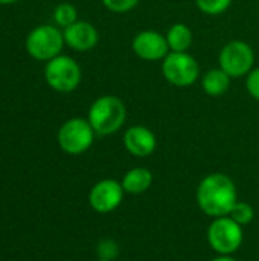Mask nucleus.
Masks as SVG:
<instances>
[{"label":"nucleus","instance_id":"obj_1","mask_svg":"<svg viewBox=\"0 0 259 261\" xmlns=\"http://www.w3.org/2000/svg\"><path fill=\"white\" fill-rule=\"evenodd\" d=\"M238 202L237 185L224 173H211L205 176L197 187V203L209 217L229 216Z\"/></svg>","mask_w":259,"mask_h":261},{"label":"nucleus","instance_id":"obj_2","mask_svg":"<svg viewBox=\"0 0 259 261\" xmlns=\"http://www.w3.org/2000/svg\"><path fill=\"white\" fill-rule=\"evenodd\" d=\"M87 119L96 135L110 136L122 128L127 119V107L121 98L114 95H104L93 101Z\"/></svg>","mask_w":259,"mask_h":261},{"label":"nucleus","instance_id":"obj_3","mask_svg":"<svg viewBox=\"0 0 259 261\" xmlns=\"http://www.w3.org/2000/svg\"><path fill=\"white\" fill-rule=\"evenodd\" d=\"M244 240L243 226L231 216L217 217L208 229V243L218 255L235 254Z\"/></svg>","mask_w":259,"mask_h":261},{"label":"nucleus","instance_id":"obj_4","mask_svg":"<svg viewBox=\"0 0 259 261\" xmlns=\"http://www.w3.org/2000/svg\"><path fill=\"white\" fill-rule=\"evenodd\" d=\"M165 80L176 87H189L200 76L197 60L188 52H169L162 61Z\"/></svg>","mask_w":259,"mask_h":261},{"label":"nucleus","instance_id":"obj_5","mask_svg":"<svg viewBox=\"0 0 259 261\" xmlns=\"http://www.w3.org/2000/svg\"><path fill=\"white\" fill-rule=\"evenodd\" d=\"M46 83L56 92L67 93L75 90L81 83V67L78 63L67 57L58 55L46 63L44 67Z\"/></svg>","mask_w":259,"mask_h":261},{"label":"nucleus","instance_id":"obj_6","mask_svg":"<svg viewBox=\"0 0 259 261\" xmlns=\"http://www.w3.org/2000/svg\"><path fill=\"white\" fill-rule=\"evenodd\" d=\"M95 135L96 133L89 119L72 118L60 127L58 144L64 153L76 156L85 153L92 147Z\"/></svg>","mask_w":259,"mask_h":261},{"label":"nucleus","instance_id":"obj_7","mask_svg":"<svg viewBox=\"0 0 259 261\" xmlns=\"http://www.w3.org/2000/svg\"><path fill=\"white\" fill-rule=\"evenodd\" d=\"M64 44L63 32L50 24L35 28L26 38L27 54L40 61H49L58 57Z\"/></svg>","mask_w":259,"mask_h":261},{"label":"nucleus","instance_id":"obj_8","mask_svg":"<svg viewBox=\"0 0 259 261\" xmlns=\"http://www.w3.org/2000/svg\"><path fill=\"white\" fill-rule=\"evenodd\" d=\"M220 67L232 78L246 76L255 63V52L250 44L241 40L229 41L218 55Z\"/></svg>","mask_w":259,"mask_h":261},{"label":"nucleus","instance_id":"obj_9","mask_svg":"<svg viewBox=\"0 0 259 261\" xmlns=\"http://www.w3.org/2000/svg\"><path fill=\"white\" fill-rule=\"evenodd\" d=\"M122 184L114 179H102L95 184L89 193V203L93 211L99 214H108L118 210L124 200Z\"/></svg>","mask_w":259,"mask_h":261},{"label":"nucleus","instance_id":"obj_10","mask_svg":"<svg viewBox=\"0 0 259 261\" xmlns=\"http://www.w3.org/2000/svg\"><path fill=\"white\" fill-rule=\"evenodd\" d=\"M131 49L136 57L145 61H159L169 54L166 35L151 29L136 34L131 41Z\"/></svg>","mask_w":259,"mask_h":261},{"label":"nucleus","instance_id":"obj_11","mask_svg":"<svg viewBox=\"0 0 259 261\" xmlns=\"http://www.w3.org/2000/svg\"><path fill=\"white\" fill-rule=\"evenodd\" d=\"M124 147L131 156L148 158L157 148V138L148 127L133 125L124 133Z\"/></svg>","mask_w":259,"mask_h":261},{"label":"nucleus","instance_id":"obj_12","mask_svg":"<svg viewBox=\"0 0 259 261\" xmlns=\"http://www.w3.org/2000/svg\"><path fill=\"white\" fill-rule=\"evenodd\" d=\"M64 43L78 52H87L93 49L99 41L98 29L84 20H76L73 24L64 28Z\"/></svg>","mask_w":259,"mask_h":261},{"label":"nucleus","instance_id":"obj_13","mask_svg":"<svg viewBox=\"0 0 259 261\" xmlns=\"http://www.w3.org/2000/svg\"><path fill=\"white\" fill-rule=\"evenodd\" d=\"M121 184H122L124 191L128 194H133V196L143 194L153 185V173L148 168L136 167V168L128 170L124 174Z\"/></svg>","mask_w":259,"mask_h":261},{"label":"nucleus","instance_id":"obj_14","mask_svg":"<svg viewBox=\"0 0 259 261\" xmlns=\"http://www.w3.org/2000/svg\"><path fill=\"white\" fill-rule=\"evenodd\" d=\"M231 81H232V76L227 75L221 67H217V69H211L205 72L202 78V87L205 93L209 96H221L229 90Z\"/></svg>","mask_w":259,"mask_h":261},{"label":"nucleus","instance_id":"obj_15","mask_svg":"<svg viewBox=\"0 0 259 261\" xmlns=\"http://www.w3.org/2000/svg\"><path fill=\"white\" fill-rule=\"evenodd\" d=\"M192 31L185 23H176L166 32L169 52H188V49L192 46Z\"/></svg>","mask_w":259,"mask_h":261},{"label":"nucleus","instance_id":"obj_16","mask_svg":"<svg viewBox=\"0 0 259 261\" xmlns=\"http://www.w3.org/2000/svg\"><path fill=\"white\" fill-rule=\"evenodd\" d=\"M53 20L56 24L67 28L70 24H73L78 20V12L76 8L70 3H61L55 8L53 11Z\"/></svg>","mask_w":259,"mask_h":261},{"label":"nucleus","instance_id":"obj_17","mask_svg":"<svg viewBox=\"0 0 259 261\" xmlns=\"http://www.w3.org/2000/svg\"><path fill=\"white\" fill-rule=\"evenodd\" d=\"M238 225H241L243 228L247 226L249 223L253 222L255 219V210L250 203L247 202H237L235 206L232 208L231 214H229Z\"/></svg>","mask_w":259,"mask_h":261},{"label":"nucleus","instance_id":"obj_18","mask_svg":"<svg viewBox=\"0 0 259 261\" xmlns=\"http://www.w3.org/2000/svg\"><path fill=\"white\" fill-rule=\"evenodd\" d=\"M234 0H195L197 8L208 15H220L226 12Z\"/></svg>","mask_w":259,"mask_h":261},{"label":"nucleus","instance_id":"obj_19","mask_svg":"<svg viewBox=\"0 0 259 261\" xmlns=\"http://www.w3.org/2000/svg\"><path fill=\"white\" fill-rule=\"evenodd\" d=\"M119 255V245L113 239H104L98 245V257L99 260L113 261Z\"/></svg>","mask_w":259,"mask_h":261},{"label":"nucleus","instance_id":"obj_20","mask_svg":"<svg viewBox=\"0 0 259 261\" xmlns=\"http://www.w3.org/2000/svg\"><path fill=\"white\" fill-rule=\"evenodd\" d=\"M139 2L140 0H102V5L114 14H125L134 9Z\"/></svg>","mask_w":259,"mask_h":261},{"label":"nucleus","instance_id":"obj_21","mask_svg":"<svg viewBox=\"0 0 259 261\" xmlns=\"http://www.w3.org/2000/svg\"><path fill=\"white\" fill-rule=\"evenodd\" d=\"M246 89L253 99L259 101V67L252 69L246 75Z\"/></svg>","mask_w":259,"mask_h":261},{"label":"nucleus","instance_id":"obj_22","mask_svg":"<svg viewBox=\"0 0 259 261\" xmlns=\"http://www.w3.org/2000/svg\"><path fill=\"white\" fill-rule=\"evenodd\" d=\"M211 261H238L237 258H234L232 255H218V257H215L214 260Z\"/></svg>","mask_w":259,"mask_h":261},{"label":"nucleus","instance_id":"obj_23","mask_svg":"<svg viewBox=\"0 0 259 261\" xmlns=\"http://www.w3.org/2000/svg\"><path fill=\"white\" fill-rule=\"evenodd\" d=\"M14 2H17V0H0L2 5H9V3H14Z\"/></svg>","mask_w":259,"mask_h":261},{"label":"nucleus","instance_id":"obj_24","mask_svg":"<svg viewBox=\"0 0 259 261\" xmlns=\"http://www.w3.org/2000/svg\"><path fill=\"white\" fill-rule=\"evenodd\" d=\"M96 261H105V260H99V258H98V260H96Z\"/></svg>","mask_w":259,"mask_h":261}]
</instances>
